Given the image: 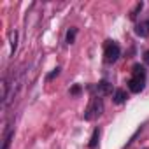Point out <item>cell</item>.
Here are the masks:
<instances>
[{
  "instance_id": "obj_1",
  "label": "cell",
  "mask_w": 149,
  "mask_h": 149,
  "mask_svg": "<svg viewBox=\"0 0 149 149\" xmlns=\"http://www.w3.org/2000/svg\"><path fill=\"white\" fill-rule=\"evenodd\" d=\"M104 114V100L100 97H93L91 102L88 104L86 111H84V119L86 121H93L97 118H100Z\"/></svg>"
},
{
  "instance_id": "obj_2",
  "label": "cell",
  "mask_w": 149,
  "mask_h": 149,
  "mask_svg": "<svg viewBox=\"0 0 149 149\" xmlns=\"http://www.w3.org/2000/svg\"><path fill=\"white\" fill-rule=\"evenodd\" d=\"M119 56H121V47H119V44L114 42V40H107V42L104 44V61H105L107 65H112V63L118 61Z\"/></svg>"
},
{
  "instance_id": "obj_3",
  "label": "cell",
  "mask_w": 149,
  "mask_h": 149,
  "mask_svg": "<svg viewBox=\"0 0 149 149\" xmlns=\"http://www.w3.org/2000/svg\"><path fill=\"white\" fill-rule=\"evenodd\" d=\"M144 86H146V79L144 77H130L128 79V90L132 91V93H140L142 90H144Z\"/></svg>"
},
{
  "instance_id": "obj_4",
  "label": "cell",
  "mask_w": 149,
  "mask_h": 149,
  "mask_svg": "<svg viewBox=\"0 0 149 149\" xmlns=\"http://www.w3.org/2000/svg\"><path fill=\"white\" fill-rule=\"evenodd\" d=\"M95 90H97L98 97H104V95H109V93L112 91V84H111L109 81H100V83L95 86Z\"/></svg>"
},
{
  "instance_id": "obj_5",
  "label": "cell",
  "mask_w": 149,
  "mask_h": 149,
  "mask_svg": "<svg viewBox=\"0 0 149 149\" xmlns=\"http://www.w3.org/2000/svg\"><path fill=\"white\" fill-rule=\"evenodd\" d=\"M135 33L139 37H147L149 35V21H140L137 26H135Z\"/></svg>"
},
{
  "instance_id": "obj_6",
  "label": "cell",
  "mask_w": 149,
  "mask_h": 149,
  "mask_svg": "<svg viewBox=\"0 0 149 149\" xmlns=\"http://www.w3.org/2000/svg\"><path fill=\"white\" fill-rule=\"evenodd\" d=\"M126 98H128V95H126V91H125V90H121V88L114 90V95H112V100H114V104H123Z\"/></svg>"
},
{
  "instance_id": "obj_7",
  "label": "cell",
  "mask_w": 149,
  "mask_h": 149,
  "mask_svg": "<svg viewBox=\"0 0 149 149\" xmlns=\"http://www.w3.org/2000/svg\"><path fill=\"white\" fill-rule=\"evenodd\" d=\"M132 76H133V77H144V79H146V68H144L140 63H135V65L132 67Z\"/></svg>"
},
{
  "instance_id": "obj_8",
  "label": "cell",
  "mask_w": 149,
  "mask_h": 149,
  "mask_svg": "<svg viewBox=\"0 0 149 149\" xmlns=\"http://www.w3.org/2000/svg\"><path fill=\"white\" fill-rule=\"evenodd\" d=\"M13 137H14V132H13V128H7V130H6V135H4V144H2V149H9Z\"/></svg>"
},
{
  "instance_id": "obj_9",
  "label": "cell",
  "mask_w": 149,
  "mask_h": 149,
  "mask_svg": "<svg viewBox=\"0 0 149 149\" xmlns=\"http://www.w3.org/2000/svg\"><path fill=\"white\" fill-rule=\"evenodd\" d=\"M98 137H100V130L95 128V130H93V135H91V139H90V147H91V149L97 147V144H98Z\"/></svg>"
},
{
  "instance_id": "obj_10",
  "label": "cell",
  "mask_w": 149,
  "mask_h": 149,
  "mask_svg": "<svg viewBox=\"0 0 149 149\" xmlns=\"http://www.w3.org/2000/svg\"><path fill=\"white\" fill-rule=\"evenodd\" d=\"M16 47H18V32L14 30V32H11V53L13 54H14Z\"/></svg>"
},
{
  "instance_id": "obj_11",
  "label": "cell",
  "mask_w": 149,
  "mask_h": 149,
  "mask_svg": "<svg viewBox=\"0 0 149 149\" xmlns=\"http://www.w3.org/2000/svg\"><path fill=\"white\" fill-rule=\"evenodd\" d=\"M76 35H77V28H70V30L67 32V42L72 44L74 40H76Z\"/></svg>"
},
{
  "instance_id": "obj_12",
  "label": "cell",
  "mask_w": 149,
  "mask_h": 149,
  "mask_svg": "<svg viewBox=\"0 0 149 149\" xmlns=\"http://www.w3.org/2000/svg\"><path fill=\"white\" fill-rule=\"evenodd\" d=\"M142 7H144V4H142V2H139V4L135 6V9L132 11V14H130V18H132V19H135V18H137V13H139V11H140Z\"/></svg>"
},
{
  "instance_id": "obj_13",
  "label": "cell",
  "mask_w": 149,
  "mask_h": 149,
  "mask_svg": "<svg viewBox=\"0 0 149 149\" xmlns=\"http://www.w3.org/2000/svg\"><path fill=\"white\" fill-rule=\"evenodd\" d=\"M58 74H60V67H56V68H54V70H53V72L49 74V76H47L46 79H47V81H51V79H54V77L58 76Z\"/></svg>"
},
{
  "instance_id": "obj_14",
  "label": "cell",
  "mask_w": 149,
  "mask_h": 149,
  "mask_svg": "<svg viewBox=\"0 0 149 149\" xmlns=\"http://www.w3.org/2000/svg\"><path fill=\"white\" fill-rule=\"evenodd\" d=\"M70 93H72V95H77V93H81V86H74V88L70 90Z\"/></svg>"
},
{
  "instance_id": "obj_15",
  "label": "cell",
  "mask_w": 149,
  "mask_h": 149,
  "mask_svg": "<svg viewBox=\"0 0 149 149\" xmlns=\"http://www.w3.org/2000/svg\"><path fill=\"white\" fill-rule=\"evenodd\" d=\"M144 61H146V63L149 65V49H147V51L144 53Z\"/></svg>"
},
{
  "instance_id": "obj_16",
  "label": "cell",
  "mask_w": 149,
  "mask_h": 149,
  "mask_svg": "<svg viewBox=\"0 0 149 149\" xmlns=\"http://www.w3.org/2000/svg\"><path fill=\"white\" fill-rule=\"evenodd\" d=\"M144 149H149V147H144Z\"/></svg>"
}]
</instances>
